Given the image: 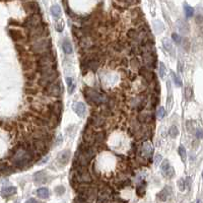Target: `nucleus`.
<instances>
[{"label":"nucleus","mask_w":203,"mask_h":203,"mask_svg":"<svg viewBox=\"0 0 203 203\" xmlns=\"http://www.w3.org/2000/svg\"><path fill=\"white\" fill-rule=\"evenodd\" d=\"M56 77H57V73L53 70V71H50V72L43 74L42 78H41V80H40V82H41V84L48 85V84H50L51 82H53V81L55 80Z\"/></svg>","instance_id":"obj_7"},{"label":"nucleus","mask_w":203,"mask_h":203,"mask_svg":"<svg viewBox=\"0 0 203 203\" xmlns=\"http://www.w3.org/2000/svg\"><path fill=\"white\" fill-rule=\"evenodd\" d=\"M32 151L30 149V148H24V147H22V148H18V150L16 151V153L12 157V161H13V164L17 166H26L28 161L32 160Z\"/></svg>","instance_id":"obj_1"},{"label":"nucleus","mask_w":203,"mask_h":203,"mask_svg":"<svg viewBox=\"0 0 203 203\" xmlns=\"http://www.w3.org/2000/svg\"><path fill=\"white\" fill-rule=\"evenodd\" d=\"M160 75L161 77H164L166 75V66H165L164 63L160 64Z\"/></svg>","instance_id":"obj_27"},{"label":"nucleus","mask_w":203,"mask_h":203,"mask_svg":"<svg viewBox=\"0 0 203 203\" xmlns=\"http://www.w3.org/2000/svg\"><path fill=\"white\" fill-rule=\"evenodd\" d=\"M161 171L162 172V175L168 178H172L174 176V169L170 166V162L168 160H165L162 161L161 166Z\"/></svg>","instance_id":"obj_6"},{"label":"nucleus","mask_w":203,"mask_h":203,"mask_svg":"<svg viewBox=\"0 0 203 203\" xmlns=\"http://www.w3.org/2000/svg\"><path fill=\"white\" fill-rule=\"evenodd\" d=\"M143 151L145 154H147V156H150L152 152V147H151V145H150L148 142L147 143H144L143 145Z\"/></svg>","instance_id":"obj_22"},{"label":"nucleus","mask_w":203,"mask_h":203,"mask_svg":"<svg viewBox=\"0 0 203 203\" xmlns=\"http://www.w3.org/2000/svg\"><path fill=\"white\" fill-rule=\"evenodd\" d=\"M49 194H50V192H49V190L47 188H40L38 189V191H37V195L40 197V198H42V199H46L49 197Z\"/></svg>","instance_id":"obj_16"},{"label":"nucleus","mask_w":203,"mask_h":203,"mask_svg":"<svg viewBox=\"0 0 203 203\" xmlns=\"http://www.w3.org/2000/svg\"><path fill=\"white\" fill-rule=\"evenodd\" d=\"M162 46H164V48H165L168 52H171V51H172V49H173V47H172V42H171V41H170L169 39H166V38L162 40Z\"/></svg>","instance_id":"obj_20"},{"label":"nucleus","mask_w":203,"mask_h":203,"mask_svg":"<svg viewBox=\"0 0 203 203\" xmlns=\"http://www.w3.org/2000/svg\"><path fill=\"white\" fill-rule=\"evenodd\" d=\"M179 134V130L176 126H172V127L170 128V136L172 138H176Z\"/></svg>","instance_id":"obj_21"},{"label":"nucleus","mask_w":203,"mask_h":203,"mask_svg":"<svg viewBox=\"0 0 203 203\" xmlns=\"http://www.w3.org/2000/svg\"><path fill=\"white\" fill-rule=\"evenodd\" d=\"M16 193V188L15 187H6V188H3L1 190V196L3 197H8L11 196Z\"/></svg>","instance_id":"obj_12"},{"label":"nucleus","mask_w":203,"mask_h":203,"mask_svg":"<svg viewBox=\"0 0 203 203\" xmlns=\"http://www.w3.org/2000/svg\"><path fill=\"white\" fill-rule=\"evenodd\" d=\"M178 153H179V156H181V160H182L183 161H185L186 158H187V152H186L185 147H184L183 145L179 146V148H178Z\"/></svg>","instance_id":"obj_19"},{"label":"nucleus","mask_w":203,"mask_h":203,"mask_svg":"<svg viewBox=\"0 0 203 203\" xmlns=\"http://www.w3.org/2000/svg\"><path fill=\"white\" fill-rule=\"evenodd\" d=\"M26 203H40L37 199H34V198H31V199H28V200L26 202Z\"/></svg>","instance_id":"obj_32"},{"label":"nucleus","mask_w":203,"mask_h":203,"mask_svg":"<svg viewBox=\"0 0 203 203\" xmlns=\"http://www.w3.org/2000/svg\"><path fill=\"white\" fill-rule=\"evenodd\" d=\"M24 26L30 28H37L39 27H42V18L37 14H32L31 16H28L27 20L24 22Z\"/></svg>","instance_id":"obj_3"},{"label":"nucleus","mask_w":203,"mask_h":203,"mask_svg":"<svg viewBox=\"0 0 203 203\" xmlns=\"http://www.w3.org/2000/svg\"><path fill=\"white\" fill-rule=\"evenodd\" d=\"M51 46V41L49 40H42L39 41V42L35 43L32 46V50L34 52H38V53H42V52H47Z\"/></svg>","instance_id":"obj_4"},{"label":"nucleus","mask_w":203,"mask_h":203,"mask_svg":"<svg viewBox=\"0 0 203 203\" xmlns=\"http://www.w3.org/2000/svg\"><path fill=\"white\" fill-rule=\"evenodd\" d=\"M157 197L161 199V201H166V197H168V193H166V190H162L160 192V194L157 195Z\"/></svg>","instance_id":"obj_24"},{"label":"nucleus","mask_w":203,"mask_h":203,"mask_svg":"<svg viewBox=\"0 0 203 203\" xmlns=\"http://www.w3.org/2000/svg\"><path fill=\"white\" fill-rule=\"evenodd\" d=\"M56 192H57V194H62L64 192V188H63L62 186L57 187V188H56Z\"/></svg>","instance_id":"obj_31"},{"label":"nucleus","mask_w":203,"mask_h":203,"mask_svg":"<svg viewBox=\"0 0 203 203\" xmlns=\"http://www.w3.org/2000/svg\"><path fill=\"white\" fill-rule=\"evenodd\" d=\"M157 115H158V118H160V119H164L165 116H166V111H165L164 107H161L160 109H158Z\"/></svg>","instance_id":"obj_25"},{"label":"nucleus","mask_w":203,"mask_h":203,"mask_svg":"<svg viewBox=\"0 0 203 203\" xmlns=\"http://www.w3.org/2000/svg\"><path fill=\"white\" fill-rule=\"evenodd\" d=\"M92 156H93V152L91 149V147H87V146L82 145L78 150L76 161H78L80 166H85L88 165L89 161H91V160L92 158Z\"/></svg>","instance_id":"obj_2"},{"label":"nucleus","mask_w":203,"mask_h":203,"mask_svg":"<svg viewBox=\"0 0 203 203\" xmlns=\"http://www.w3.org/2000/svg\"><path fill=\"white\" fill-rule=\"evenodd\" d=\"M172 38H173L174 42L176 43V44H180V43H181V38H180V36H179V35L173 34V35H172Z\"/></svg>","instance_id":"obj_28"},{"label":"nucleus","mask_w":203,"mask_h":203,"mask_svg":"<svg viewBox=\"0 0 203 203\" xmlns=\"http://www.w3.org/2000/svg\"><path fill=\"white\" fill-rule=\"evenodd\" d=\"M184 12H185V15L187 17H192L193 14H194V8L192 6L188 5L187 3L184 4Z\"/></svg>","instance_id":"obj_18"},{"label":"nucleus","mask_w":203,"mask_h":203,"mask_svg":"<svg viewBox=\"0 0 203 203\" xmlns=\"http://www.w3.org/2000/svg\"><path fill=\"white\" fill-rule=\"evenodd\" d=\"M51 13L56 18H59L60 17L61 13H62V11H61V7L58 5V4H55V5H52L51 6Z\"/></svg>","instance_id":"obj_14"},{"label":"nucleus","mask_w":203,"mask_h":203,"mask_svg":"<svg viewBox=\"0 0 203 203\" xmlns=\"http://www.w3.org/2000/svg\"><path fill=\"white\" fill-rule=\"evenodd\" d=\"M72 109H73V111L77 114L78 117H83L85 115V112H87V107H85V105L83 103H81V102L73 104Z\"/></svg>","instance_id":"obj_8"},{"label":"nucleus","mask_w":203,"mask_h":203,"mask_svg":"<svg viewBox=\"0 0 203 203\" xmlns=\"http://www.w3.org/2000/svg\"><path fill=\"white\" fill-rule=\"evenodd\" d=\"M178 186H179V188H180L181 191H184L185 189V186H184V180H180L178 182Z\"/></svg>","instance_id":"obj_30"},{"label":"nucleus","mask_w":203,"mask_h":203,"mask_svg":"<svg viewBox=\"0 0 203 203\" xmlns=\"http://www.w3.org/2000/svg\"><path fill=\"white\" fill-rule=\"evenodd\" d=\"M161 161V154H156V156H154V165L158 166V164H160Z\"/></svg>","instance_id":"obj_29"},{"label":"nucleus","mask_w":203,"mask_h":203,"mask_svg":"<svg viewBox=\"0 0 203 203\" xmlns=\"http://www.w3.org/2000/svg\"><path fill=\"white\" fill-rule=\"evenodd\" d=\"M62 47H63V51L66 53V54H71L72 51H73L72 46H71V43L69 42L68 40H64Z\"/></svg>","instance_id":"obj_17"},{"label":"nucleus","mask_w":203,"mask_h":203,"mask_svg":"<svg viewBox=\"0 0 203 203\" xmlns=\"http://www.w3.org/2000/svg\"><path fill=\"white\" fill-rule=\"evenodd\" d=\"M35 180L37 183H45L47 180V176L45 172H38L35 175Z\"/></svg>","instance_id":"obj_15"},{"label":"nucleus","mask_w":203,"mask_h":203,"mask_svg":"<svg viewBox=\"0 0 203 203\" xmlns=\"http://www.w3.org/2000/svg\"><path fill=\"white\" fill-rule=\"evenodd\" d=\"M24 9L27 12H31L32 14H37L39 12V6L37 5L36 2H27L24 5Z\"/></svg>","instance_id":"obj_11"},{"label":"nucleus","mask_w":203,"mask_h":203,"mask_svg":"<svg viewBox=\"0 0 203 203\" xmlns=\"http://www.w3.org/2000/svg\"><path fill=\"white\" fill-rule=\"evenodd\" d=\"M69 157H70V151H69V150H64V151L59 153L57 161H58V162H59L60 165L65 166L68 162Z\"/></svg>","instance_id":"obj_10"},{"label":"nucleus","mask_w":203,"mask_h":203,"mask_svg":"<svg viewBox=\"0 0 203 203\" xmlns=\"http://www.w3.org/2000/svg\"><path fill=\"white\" fill-rule=\"evenodd\" d=\"M55 28H56V31H58V32H62V31H63V28H64V23H63L62 20H60L59 22L56 23Z\"/></svg>","instance_id":"obj_26"},{"label":"nucleus","mask_w":203,"mask_h":203,"mask_svg":"<svg viewBox=\"0 0 203 203\" xmlns=\"http://www.w3.org/2000/svg\"><path fill=\"white\" fill-rule=\"evenodd\" d=\"M46 91L48 92L49 95L51 96H55V97H58L62 93V85H61V82L58 81V82H51L50 84L47 85L46 87Z\"/></svg>","instance_id":"obj_5"},{"label":"nucleus","mask_w":203,"mask_h":203,"mask_svg":"<svg viewBox=\"0 0 203 203\" xmlns=\"http://www.w3.org/2000/svg\"><path fill=\"white\" fill-rule=\"evenodd\" d=\"M172 77H173V79H174L175 84H176L177 87H182V80L180 79V77L175 74L174 72H172Z\"/></svg>","instance_id":"obj_23"},{"label":"nucleus","mask_w":203,"mask_h":203,"mask_svg":"<svg viewBox=\"0 0 203 203\" xmlns=\"http://www.w3.org/2000/svg\"><path fill=\"white\" fill-rule=\"evenodd\" d=\"M87 93H88V99L92 102H95L97 104H101L104 102V97H102L97 92L93 91V89H89V92H87Z\"/></svg>","instance_id":"obj_9"},{"label":"nucleus","mask_w":203,"mask_h":203,"mask_svg":"<svg viewBox=\"0 0 203 203\" xmlns=\"http://www.w3.org/2000/svg\"><path fill=\"white\" fill-rule=\"evenodd\" d=\"M66 83H67V88H68V92L70 93H73L75 89V81L74 79L72 78V77H66Z\"/></svg>","instance_id":"obj_13"}]
</instances>
